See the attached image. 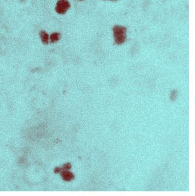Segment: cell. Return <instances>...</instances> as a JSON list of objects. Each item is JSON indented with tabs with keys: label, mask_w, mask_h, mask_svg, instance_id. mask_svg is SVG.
<instances>
[{
	"label": "cell",
	"mask_w": 195,
	"mask_h": 196,
	"mask_svg": "<svg viewBox=\"0 0 195 196\" xmlns=\"http://www.w3.org/2000/svg\"><path fill=\"white\" fill-rule=\"evenodd\" d=\"M21 1H24V0H21Z\"/></svg>",
	"instance_id": "8"
},
{
	"label": "cell",
	"mask_w": 195,
	"mask_h": 196,
	"mask_svg": "<svg viewBox=\"0 0 195 196\" xmlns=\"http://www.w3.org/2000/svg\"><path fill=\"white\" fill-rule=\"evenodd\" d=\"M115 42L116 44L121 45L126 40L127 29L121 25H115L112 28Z\"/></svg>",
	"instance_id": "1"
},
{
	"label": "cell",
	"mask_w": 195,
	"mask_h": 196,
	"mask_svg": "<svg viewBox=\"0 0 195 196\" xmlns=\"http://www.w3.org/2000/svg\"><path fill=\"white\" fill-rule=\"evenodd\" d=\"M61 35L59 33H53V34H52L50 36V42L52 43H54L55 42L58 41L60 40Z\"/></svg>",
	"instance_id": "4"
},
{
	"label": "cell",
	"mask_w": 195,
	"mask_h": 196,
	"mask_svg": "<svg viewBox=\"0 0 195 196\" xmlns=\"http://www.w3.org/2000/svg\"><path fill=\"white\" fill-rule=\"evenodd\" d=\"M109 1H117V0H109Z\"/></svg>",
	"instance_id": "6"
},
{
	"label": "cell",
	"mask_w": 195,
	"mask_h": 196,
	"mask_svg": "<svg viewBox=\"0 0 195 196\" xmlns=\"http://www.w3.org/2000/svg\"><path fill=\"white\" fill-rule=\"evenodd\" d=\"M104 1H106V0H104Z\"/></svg>",
	"instance_id": "9"
},
{
	"label": "cell",
	"mask_w": 195,
	"mask_h": 196,
	"mask_svg": "<svg viewBox=\"0 0 195 196\" xmlns=\"http://www.w3.org/2000/svg\"><path fill=\"white\" fill-rule=\"evenodd\" d=\"M40 37L42 43L44 44H48V40H49V36L48 34L44 31H41L40 32Z\"/></svg>",
	"instance_id": "3"
},
{
	"label": "cell",
	"mask_w": 195,
	"mask_h": 196,
	"mask_svg": "<svg viewBox=\"0 0 195 196\" xmlns=\"http://www.w3.org/2000/svg\"><path fill=\"white\" fill-rule=\"evenodd\" d=\"M71 7V4L68 0H58L56 6V11L58 14H63Z\"/></svg>",
	"instance_id": "2"
},
{
	"label": "cell",
	"mask_w": 195,
	"mask_h": 196,
	"mask_svg": "<svg viewBox=\"0 0 195 196\" xmlns=\"http://www.w3.org/2000/svg\"><path fill=\"white\" fill-rule=\"evenodd\" d=\"M79 1H83V0H79Z\"/></svg>",
	"instance_id": "7"
},
{
	"label": "cell",
	"mask_w": 195,
	"mask_h": 196,
	"mask_svg": "<svg viewBox=\"0 0 195 196\" xmlns=\"http://www.w3.org/2000/svg\"><path fill=\"white\" fill-rule=\"evenodd\" d=\"M62 176L63 178L66 180H70L73 178L72 174L69 172H67V171H64V172L62 173Z\"/></svg>",
	"instance_id": "5"
}]
</instances>
